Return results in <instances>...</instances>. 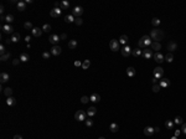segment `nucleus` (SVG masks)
I'll return each mask as SVG.
<instances>
[{"label": "nucleus", "instance_id": "1", "mask_svg": "<svg viewBox=\"0 0 186 139\" xmlns=\"http://www.w3.org/2000/svg\"><path fill=\"white\" fill-rule=\"evenodd\" d=\"M151 44H153L151 37H150L149 35H144V36L140 37V40H139V42H138V46H139V48H148Z\"/></svg>", "mask_w": 186, "mask_h": 139}, {"label": "nucleus", "instance_id": "2", "mask_svg": "<svg viewBox=\"0 0 186 139\" xmlns=\"http://www.w3.org/2000/svg\"><path fill=\"white\" fill-rule=\"evenodd\" d=\"M149 36L151 37V40H154V41L159 42L160 40H163V39H164V32H163V30L154 29V30H151V32H150V35H149Z\"/></svg>", "mask_w": 186, "mask_h": 139}, {"label": "nucleus", "instance_id": "3", "mask_svg": "<svg viewBox=\"0 0 186 139\" xmlns=\"http://www.w3.org/2000/svg\"><path fill=\"white\" fill-rule=\"evenodd\" d=\"M86 118H87V113L85 110H82V109H79V110H77L74 113V119L78 121V122H83V121H86Z\"/></svg>", "mask_w": 186, "mask_h": 139}, {"label": "nucleus", "instance_id": "4", "mask_svg": "<svg viewBox=\"0 0 186 139\" xmlns=\"http://www.w3.org/2000/svg\"><path fill=\"white\" fill-rule=\"evenodd\" d=\"M153 75H154V77L156 78V79H160V78H163L164 76V68L163 67H155L154 68V71H153Z\"/></svg>", "mask_w": 186, "mask_h": 139}, {"label": "nucleus", "instance_id": "5", "mask_svg": "<svg viewBox=\"0 0 186 139\" xmlns=\"http://www.w3.org/2000/svg\"><path fill=\"white\" fill-rule=\"evenodd\" d=\"M153 59H154L157 63H163V62L165 61V56H164L161 52H155V53L153 55Z\"/></svg>", "mask_w": 186, "mask_h": 139}, {"label": "nucleus", "instance_id": "6", "mask_svg": "<svg viewBox=\"0 0 186 139\" xmlns=\"http://www.w3.org/2000/svg\"><path fill=\"white\" fill-rule=\"evenodd\" d=\"M83 14V8L82 6H74L73 8V10H72V15L74 16H77V17H79V16Z\"/></svg>", "mask_w": 186, "mask_h": 139}, {"label": "nucleus", "instance_id": "7", "mask_svg": "<svg viewBox=\"0 0 186 139\" xmlns=\"http://www.w3.org/2000/svg\"><path fill=\"white\" fill-rule=\"evenodd\" d=\"M142 56H143L145 60H149V59H151L153 57V50L151 48H145V50H143V52H142Z\"/></svg>", "mask_w": 186, "mask_h": 139}, {"label": "nucleus", "instance_id": "8", "mask_svg": "<svg viewBox=\"0 0 186 139\" xmlns=\"http://www.w3.org/2000/svg\"><path fill=\"white\" fill-rule=\"evenodd\" d=\"M61 40V37L58 36V35H50V37H48V41H50V44H52L54 46H56L58 44V41Z\"/></svg>", "mask_w": 186, "mask_h": 139}, {"label": "nucleus", "instance_id": "9", "mask_svg": "<svg viewBox=\"0 0 186 139\" xmlns=\"http://www.w3.org/2000/svg\"><path fill=\"white\" fill-rule=\"evenodd\" d=\"M109 47H111V50L112 51H118L119 50V41L118 40H115V39H113V40H111V42H109Z\"/></svg>", "mask_w": 186, "mask_h": 139}, {"label": "nucleus", "instance_id": "10", "mask_svg": "<svg viewBox=\"0 0 186 139\" xmlns=\"http://www.w3.org/2000/svg\"><path fill=\"white\" fill-rule=\"evenodd\" d=\"M120 51H122V55H123L124 57H129V56L131 55V51H133V50L130 48V46H129V45H125V46L120 50Z\"/></svg>", "mask_w": 186, "mask_h": 139}, {"label": "nucleus", "instance_id": "11", "mask_svg": "<svg viewBox=\"0 0 186 139\" xmlns=\"http://www.w3.org/2000/svg\"><path fill=\"white\" fill-rule=\"evenodd\" d=\"M1 29H3V32H4V34H14V27H13L10 24L4 25Z\"/></svg>", "mask_w": 186, "mask_h": 139}, {"label": "nucleus", "instance_id": "12", "mask_svg": "<svg viewBox=\"0 0 186 139\" xmlns=\"http://www.w3.org/2000/svg\"><path fill=\"white\" fill-rule=\"evenodd\" d=\"M61 13H62V9L61 8H55V9H52L50 11V15L52 16V17H58V16L61 15Z\"/></svg>", "mask_w": 186, "mask_h": 139}, {"label": "nucleus", "instance_id": "13", "mask_svg": "<svg viewBox=\"0 0 186 139\" xmlns=\"http://www.w3.org/2000/svg\"><path fill=\"white\" fill-rule=\"evenodd\" d=\"M154 133H155V130H154L153 127H145V128H144V134H145L146 137H151Z\"/></svg>", "mask_w": 186, "mask_h": 139}, {"label": "nucleus", "instance_id": "14", "mask_svg": "<svg viewBox=\"0 0 186 139\" xmlns=\"http://www.w3.org/2000/svg\"><path fill=\"white\" fill-rule=\"evenodd\" d=\"M42 29H39V27H34L32 30H31V35L32 36H35V37H40L41 35H42Z\"/></svg>", "mask_w": 186, "mask_h": 139}, {"label": "nucleus", "instance_id": "15", "mask_svg": "<svg viewBox=\"0 0 186 139\" xmlns=\"http://www.w3.org/2000/svg\"><path fill=\"white\" fill-rule=\"evenodd\" d=\"M150 48H151L153 51H155V52H160V50H161V45H160V42L153 41V44L150 45Z\"/></svg>", "mask_w": 186, "mask_h": 139}, {"label": "nucleus", "instance_id": "16", "mask_svg": "<svg viewBox=\"0 0 186 139\" xmlns=\"http://www.w3.org/2000/svg\"><path fill=\"white\" fill-rule=\"evenodd\" d=\"M159 85L161 86V88H166V87L170 86V79H169V78H161Z\"/></svg>", "mask_w": 186, "mask_h": 139}, {"label": "nucleus", "instance_id": "17", "mask_svg": "<svg viewBox=\"0 0 186 139\" xmlns=\"http://www.w3.org/2000/svg\"><path fill=\"white\" fill-rule=\"evenodd\" d=\"M61 50H62V48L56 45V46H52V48L50 50V52H51V55H54V56H57V55H60V53H61Z\"/></svg>", "mask_w": 186, "mask_h": 139}, {"label": "nucleus", "instance_id": "18", "mask_svg": "<svg viewBox=\"0 0 186 139\" xmlns=\"http://www.w3.org/2000/svg\"><path fill=\"white\" fill-rule=\"evenodd\" d=\"M89 101L93 102V103H97V102H99L100 101V96L98 94V93H93L92 96H89Z\"/></svg>", "mask_w": 186, "mask_h": 139}, {"label": "nucleus", "instance_id": "19", "mask_svg": "<svg viewBox=\"0 0 186 139\" xmlns=\"http://www.w3.org/2000/svg\"><path fill=\"white\" fill-rule=\"evenodd\" d=\"M176 48H177V44L174 42V41H169V44H168V50H169L170 52H174V51H176Z\"/></svg>", "mask_w": 186, "mask_h": 139}, {"label": "nucleus", "instance_id": "20", "mask_svg": "<svg viewBox=\"0 0 186 139\" xmlns=\"http://www.w3.org/2000/svg\"><path fill=\"white\" fill-rule=\"evenodd\" d=\"M9 78H10V76H9L6 72H1V73H0V82H1V83L8 82V81H9Z\"/></svg>", "mask_w": 186, "mask_h": 139}, {"label": "nucleus", "instance_id": "21", "mask_svg": "<svg viewBox=\"0 0 186 139\" xmlns=\"http://www.w3.org/2000/svg\"><path fill=\"white\" fill-rule=\"evenodd\" d=\"M16 6H17V10H19V11L26 10V3H25V1H17Z\"/></svg>", "mask_w": 186, "mask_h": 139}, {"label": "nucleus", "instance_id": "22", "mask_svg": "<svg viewBox=\"0 0 186 139\" xmlns=\"http://www.w3.org/2000/svg\"><path fill=\"white\" fill-rule=\"evenodd\" d=\"M96 113H97V108H96V107H93V106L87 109V116H88V117H93Z\"/></svg>", "mask_w": 186, "mask_h": 139}, {"label": "nucleus", "instance_id": "23", "mask_svg": "<svg viewBox=\"0 0 186 139\" xmlns=\"http://www.w3.org/2000/svg\"><path fill=\"white\" fill-rule=\"evenodd\" d=\"M135 73H137V71H135L134 67H128V68H127V76H128V77H134Z\"/></svg>", "mask_w": 186, "mask_h": 139}, {"label": "nucleus", "instance_id": "24", "mask_svg": "<svg viewBox=\"0 0 186 139\" xmlns=\"http://www.w3.org/2000/svg\"><path fill=\"white\" fill-rule=\"evenodd\" d=\"M118 41H119V44H122V45L125 46V45H128V36L127 35H122Z\"/></svg>", "mask_w": 186, "mask_h": 139}, {"label": "nucleus", "instance_id": "25", "mask_svg": "<svg viewBox=\"0 0 186 139\" xmlns=\"http://www.w3.org/2000/svg\"><path fill=\"white\" fill-rule=\"evenodd\" d=\"M15 103H16V99H15L14 97H8V99H6V104L8 106L13 107V106H15Z\"/></svg>", "mask_w": 186, "mask_h": 139}, {"label": "nucleus", "instance_id": "26", "mask_svg": "<svg viewBox=\"0 0 186 139\" xmlns=\"http://www.w3.org/2000/svg\"><path fill=\"white\" fill-rule=\"evenodd\" d=\"M19 59H20V61H21V62H28L30 60L29 55H28V53H25V52H24V53H21Z\"/></svg>", "mask_w": 186, "mask_h": 139}, {"label": "nucleus", "instance_id": "27", "mask_svg": "<svg viewBox=\"0 0 186 139\" xmlns=\"http://www.w3.org/2000/svg\"><path fill=\"white\" fill-rule=\"evenodd\" d=\"M10 39H11V41H13V42H17V41L20 40V34H19V32H14V34L11 35V37H10Z\"/></svg>", "mask_w": 186, "mask_h": 139}, {"label": "nucleus", "instance_id": "28", "mask_svg": "<svg viewBox=\"0 0 186 139\" xmlns=\"http://www.w3.org/2000/svg\"><path fill=\"white\" fill-rule=\"evenodd\" d=\"M76 47H77V40H70L68 41V48L74 50Z\"/></svg>", "mask_w": 186, "mask_h": 139}, {"label": "nucleus", "instance_id": "29", "mask_svg": "<svg viewBox=\"0 0 186 139\" xmlns=\"http://www.w3.org/2000/svg\"><path fill=\"white\" fill-rule=\"evenodd\" d=\"M62 10H66V9H68L70 8V3L67 1V0H63V1H61V6H60Z\"/></svg>", "mask_w": 186, "mask_h": 139}, {"label": "nucleus", "instance_id": "30", "mask_svg": "<svg viewBox=\"0 0 186 139\" xmlns=\"http://www.w3.org/2000/svg\"><path fill=\"white\" fill-rule=\"evenodd\" d=\"M142 52H143L142 48H135V50L131 51V55H134L135 57H139V56H142Z\"/></svg>", "mask_w": 186, "mask_h": 139}, {"label": "nucleus", "instance_id": "31", "mask_svg": "<svg viewBox=\"0 0 186 139\" xmlns=\"http://www.w3.org/2000/svg\"><path fill=\"white\" fill-rule=\"evenodd\" d=\"M165 127L168 128V129H174L175 128V123H174V121H166L165 122Z\"/></svg>", "mask_w": 186, "mask_h": 139}, {"label": "nucleus", "instance_id": "32", "mask_svg": "<svg viewBox=\"0 0 186 139\" xmlns=\"http://www.w3.org/2000/svg\"><path fill=\"white\" fill-rule=\"evenodd\" d=\"M109 129H111V132L117 133V132H118V129H119V127H118V124H117V123H112L111 125H109Z\"/></svg>", "mask_w": 186, "mask_h": 139}, {"label": "nucleus", "instance_id": "33", "mask_svg": "<svg viewBox=\"0 0 186 139\" xmlns=\"http://www.w3.org/2000/svg\"><path fill=\"white\" fill-rule=\"evenodd\" d=\"M4 94L6 96V97H11V94H13V90L10 88V87H6V88H4Z\"/></svg>", "mask_w": 186, "mask_h": 139}, {"label": "nucleus", "instance_id": "34", "mask_svg": "<svg viewBox=\"0 0 186 139\" xmlns=\"http://www.w3.org/2000/svg\"><path fill=\"white\" fill-rule=\"evenodd\" d=\"M74 20H76V17H74V16L72 15H66L65 16V21H66V22H74Z\"/></svg>", "mask_w": 186, "mask_h": 139}, {"label": "nucleus", "instance_id": "35", "mask_svg": "<svg viewBox=\"0 0 186 139\" xmlns=\"http://www.w3.org/2000/svg\"><path fill=\"white\" fill-rule=\"evenodd\" d=\"M165 61L169 62V63L174 61V55H172L171 52H170V53H166V55H165Z\"/></svg>", "mask_w": 186, "mask_h": 139}, {"label": "nucleus", "instance_id": "36", "mask_svg": "<svg viewBox=\"0 0 186 139\" xmlns=\"http://www.w3.org/2000/svg\"><path fill=\"white\" fill-rule=\"evenodd\" d=\"M89 66H91V61L89 60H85L82 62V70H88Z\"/></svg>", "mask_w": 186, "mask_h": 139}, {"label": "nucleus", "instance_id": "37", "mask_svg": "<svg viewBox=\"0 0 186 139\" xmlns=\"http://www.w3.org/2000/svg\"><path fill=\"white\" fill-rule=\"evenodd\" d=\"M8 24H10V22H13L14 21V15H11V14H8V15L5 16V19H4Z\"/></svg>", "mask_w": 186, "mask_h": 139}, {"label": "nucleus", "instance_id": "38", "mask_svg": "<svg viewBox=\"0 0 186 139\" xmlns=\"http://www.w3.org/2000/svg\"><path fill=\"white\" fill-rule=\"evenodd\" d=\"M174 123H175V124H182V123H184V119H182V117H180V116L175 117V119H174Z\"/></svg>", "mask_w": 186, "mask_h": 139}, {"label": "nucleus", "instance_id": "39", "mask_svg": "<svg viewBox=\"0 0 186 139\" xmlns=\"http://www.w3.org/2000/svg\"><path fill=\"white\" fill-rule=\"evenodd\" d=\"M9 59H10V53H9V52H6V53L1 55V57H0V60H1V61H6V60H9Z\"/></svg>", "mask_w": 186, "mask_h": 139}, {"label": "nucleus", "instance_id": "40", "mask_svg": "<svg viewBox=\"0 0 186 139\" xmlns=\"http://www.w3.org/2000/svg\"><path fill=\"white\" fill-rule=\"evenodd\" d=\"M42 31H43V32H50V31H51V25L45 24V25L42 26Z\"/></svg>", "mask_w": 186, "mask_h": 139}, {"label": "nucleus", "instance_id": "41", "mask_svg": "<svg viewBox=\"0 0 186 139\" xmlns=\"http://www.w3.org/2000/svg\"><path fill=\"white\" fill-rule=\"evenodd\" d=\"M151 24L156 27V26H159L160 25V19H157V17H154L153 20H151Z\"/></svg>", "mask_w": 186, "mask_h": 139}, {"label": "nucleus", "instance_id": "42", "mask_svg": "<svg viewBox=\"0 0 186 139\" xmlns=\"http://www.w3.org/2000/svg\"><path fill=\"white\" fill-rule=\"evenodd\" d=\"M160 88H161V86H160L159 83H156V85H153V92L157 93L159 91H160Z\"/></svg>", "mask_w": 186, "mask_h": 139}, {"label": "nucleus", "instance_id": "43", "mask_svg": "<svg viewBox=\"0 0 186 139\" xmlns=\"http://www.w3.org/2000/svg\"><path fill=\"white\" fill-rule=\"evenodd\" d=\"M24 27H25L26 30H32V29H34V26H32V24H31V22H29V21L24 24Z\"/></svg>", "mask_w": 186, "mask_h": 139}, {"label": "nucleus", "instance_id": "44", "mask_svg": "<svg viewBox=\"0 0 186 139\" xmlns=\"http://www.w3.org/2000/svg\"><path fill=\"white\" fill-rule=\"evenodd\" d=\"M50 56H51V52H48V51H46V52H43L42 53V57L45 59V60H48Z\"/></svg>", "mask_w": 186, "mask_h": 139}, {"label": "nucleus", "instance_id": "45", "mask_svg": "<svg viewBox=\"0 0 186 139\" xmlns=\"http://www.w3.org/2000/svg\"><path fill=\"white\" fill-rule=\"evenodd\" d=\"M74 22H76V25H78V26H79V25H82V24H83V20H82L81 17H76Z\"/></svg>", "mask_w": 186, "mask_h": 139}, {"label": "nucleus", "instance_id": "46", "mask_svg": "<svg viewBox=\"0 0 186 139\" xmlns=\"http://www.w3.org/2000/svg\"><path fill=\"white\" fill-rule=\"evenodd\" d=\"M88 101H89V97H88V96H82V97H81V102H82V103H87Z\"/></svg>", "mask_w": 186, "mask_h": 139}, {"label": "nucleus", "instance_id": "47", "mask_svg": "<svg viewBox=\"0 0 186 139\" xmlns=\"http://www.w3.org/2000/svg\"><path fill=\"white\" fill-rule=\"evenodd\" d=\"M85 122H86V127H88V128H91L93 125V121L92 119H86Z\"/></svg>", "mask_w": 186, "mask_h": 139}, {"label": "nucleus", "instance_id": "48", "mask_svg": "<svg viewBox=\"0 0 186 139\" xmlns=\"http://www.w3.org/2000/svg\"><path fill=\"white\" fill-rule=\"evenodd\" d=\"M181 133L186 134V123H182V124H181Z\"/></svg>", "mask_w": 186, "mask_h": 139}, {"label": "nucleus", "instance_id": "49", "mask_svg": "<svg viewBox=\"0 0 186 139\" xmlns=\"http://www.w3.org/2000/svg\"><path fill=\"white\" fill-rule=\"evenodd\" d=\"M0 52H1V55L6 53V48H5V46H4V45H1V46H0Z\"/></svg>", "mask_w": 186, "mask_h": 139}, {"label": "nucleus", "instance_id": "50", "mask_svg": "<svg viewBox=\"0 0 186 139\" xmlns=\"http://www.w3.org/2000/svg\"><path fill=\"white\" fill-rule=\"evenodd\" d=\"M180 134H181V129H175V134H174V135L179 138V135H180Z\"/></svg>", "mask_w": 186, "mask_h": 139}, {"label": "nucleus", "instance_id": "51", "mask_svg": "<svg viewBox=\"0 0 186 139\" xmlns=\"http://www.w3.org/2000/svg\"><path fill=\"white\" fill-rule=\"evenodd\" d=\"M74 66H76V67H82V62L77 60V61H74Z\"/></svg>", "mask_w": 186, "mask_h": 139}, {"label": "nucleus", "instance_id": "52", "mask_svg": "<svg viewBox=\"0 0 186 139\" xmlns=\"http://www.w3.org/2000/svg\"><path fill=\"white\" fill-rule=\"evenodd\" d=\"M20 59H16V60H14V61H13V65H14V66H16V65H19V63H20Z\"/></svg>", "mask_w": 186, "mask_h": 139}, {"label": "nucleus", "instance_id": "53", "mask_svg": "<svg viewBox=\"0 0 186 139\" xmlns=\"http://www.w3.org/2000/svg\"><path fill=\"white\" fill-rule=\"evenodd\" d=\"M30 40H31V36H29V35H28V36L25 37V41H26V42L29 44V41H30Z\"/></svg>", "mask_w": 186, "mask_h": 139}, {"label": "nucleus", "instance_id": "54", "mask_svg": "<svg viewBox=\"0 0 186 139\" xmlns=\"http://www.w3.org/2000/svg\"><path fill=\"white\" fill-rule=\"evenodd\" d=\"M60 37H61V40H65V39L67 37V35H66V34H62V35H61Z\"/></svg>", "mask_w": 186, "mask_h": 139}, {"label": "nucleus", "instance_id": "55", "mask_svg": "<svg viewBox=\"0 0 186 139\" xmlns=\"http://www.w3.org/2000/svg\"><path fill=\"white\" fill-rule=\"evenodd\" d=\"M151 81H153V85H156V81H157V79H156L155 77H153V78H151Z\"/></svg>", "mask_w": 186, "mask_h": 139}, {"label": "nucleus", "instance_id": "56", "mask_svg": "<svg viewBox=\"0 0 186 139\" xmlns=\"http://www.w3.org/2000/svg\"><path fill=\"white\" fill-rule=\"evenodd\" d=\"M14 139H22V137H21V135H19V134H16V135L14 137Z\"/></svg>", "mask_w": 186, "mask_h": 139}, {"label": "nucleus", "instance_id": "57", "mask_svg": "<svg viewBox=\"0 0 186 139\" xmlns=\"http://www.w3.org/2000/svg\"><path fill=\"white\" fill-rule=\"evenodd\" d=\"M5 42H6V44L9 45V44H11L13 41H11V39H8V40H5Z\"/></svg>", "mask_w": 186, "mask_h": 139}, {"label": "nucleus", "instance_id": "58", "mask_svg": "<svg viewBox=\"0 0 186 139\" xmlns=\"http://www.w3.org/2000/svg\"><path fill=\"white\" fill-rule=\"evenodd\" d=\"M154 130H155L156 133H159V132H160V128H159V127H156V128H154Z\"/></svg>", "mask_w": 186, "mask_h": 139}, {"label": "nucleus", "instance_id": "59", "mask_svg": "<svg viewBox=\"0 0 186 139\" xmlns=\"http://www.w3.org/2000/svg\"><path fill=\"white\" fill-rule=\"evenodd\" d=\"M25 3H26V4H31V3H32V0H25Z\"/></svg>", "mask_w": 186, "mask_h": 139}, {"label": "nucleus", "instance_id": "60", "mask_svg": "<svg viewBox=\"0 0 186 139\" xmlns=\"http://www.w3.org/2000/svg\"><path fill=\"white\" fill-rule=\"evenodd\" d=\"M171 139H179V138H177V137H175V135H174V137H172Z\"/></svg>", "mask_w": 186, "mask_h": 139}, {"label": "nucleus", "instance_id": "61", "mask_svg": "<svg viewBox=\"0 0 186 139\" xmlns=\"http://www.w3.org/2000/svg\"><path fill=\"white\" fill-rule=\"evenodd\" d=\"M98 139H105V138H104V137H100V138H98Z\"/></svg>", "mask_w": 186, "mask_h": 139}]
</instances>
